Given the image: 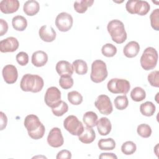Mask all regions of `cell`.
I'll use <instances>...</instances> for the list:
<instances>
[{
	"label": "cell",
	"instance_id": "obj_31",
	"mask_svg": "<svg viewBox=\"0 0 159 159\" xmlns=\"http://www.w3.org/2000/svg\"><path fill=\"white\" fill-rule=\"evenodd\" d=\"M68 100L73 105H79L83 102L82 95L76 91H72L68 93Z\"/></svg>",
	"mask_w": 159,
	"mask_h": 159
},
{
	"label": "cell",
	"instance_id": "obj_9",
	"mask_svg": "<svg viewBox=\"0 0 159 159\" xmlns=\"http://www.w3.org/2000/svg\"><path fill=\"white\" fill-rule=\"evenodd\" d=\"M44 100L48 107L51 108L57 107L61 101L60 91L55 86L48 88L45 94Z\"/></svg>",
	"mask_w": 159,
	"mask_h": 159
},
{
	"label": "cell",
	"instance_id": "obj_13",
	"mask_svg": "<svg viewBox=\"0 0 159 159\" xmlns=\"http://www.w3.org/2000/svg\"><path fill=\"white\" fill-rule=\"evenodd\" d=\"M19 45L17 39L13 37H9L0 42V51L2 53L13 52L17 50Z\"/></svg>",
	"mask_w": 159,
	"mask_h": 159
},
{
	"label": "cell",
	"instance_id": "obj_7",
	"mask_svg": "<svg viewBox=\"0 0 159 159\" xmlns=\"http://www.w3.org/2000/svg\"><path fill=\"white\" fill-rule=\"evenodd\" d=\"M107 87L112 93L126 94L130 88V84L127 80L112 78L108 81Z\"/></svg>",
	"mask_w": 159,
	"mask_h": 159
},
{
	"label": "cell",
	"instance_id": "obj_21",
	"mask_svg": "<svg viewBox=\"0 0 159 159\" xmlns=\"http://www.w3.org/2000/svg\"><path fill=\"white\" fill-rule=\"evenodd\" d=\"M23 10L26 15L33 16L39 12L40 10V5L37 1H27L24 4Z\"/></svg>",
	"mask_w": 159,
	"mask_h": 159
},
{
	"label": "cell",
	"instance_id": "obj_15",
	"mask_svg": "<svg viewBox=\"0 0 159 159\" xmlns=\"http://www.w3.org/2000/svg\"><path fill=\"white\" fill-rule=\"evenodd\" d=\"M55 69L60 76H71L74 71L73 65L65 60L59 61L56 65Z\"/></svg>",
	"mask_w": 159,
	"mask_h": 159
},
{
	"label": "cell",
	"instance_id": "obj_39",
	"mask_svg": "<svg viewBox=\"0 0 159 159\" xmlns=\"http://www.w3.org/2000/svg\"><path fill=\"white\" fill-rule=\"evenodd\" d=\"M16 58L17 62L21 66H25L29 62V55L25 52H19Z\"/></svg>",
	"mask_w": 159,
	"mask_h": 159
},
{
	"label": "cell",
	"instance_id": "obj_5",
	"mask_svg": "<svg viewBox=\"0 0 159 159\" xmlns=\"http://www.w3.org/2000/svg\"><path fill=\"white\" fill-rule=\"evenodd\" d=\"M108 72L106 63L101 60H96L91 65L90 78L92 81L99 83L103 81L107 76Z\"/></svg>",
	"mask_w": 159,
	"mask_h": 159
},
{
	"label": "cell",
	"instance_id": "obj_29",
	"mask_svg": "<svg viewBox=\"0 0 159 159\" xmlns=\"http://www.w3.org/2000/svg\"><path fill=\"white\" fill-rule=\"evenodd\" d=\"M130 97L133 101L140 102L145 98L146 93L143 88L139 86H137L131 91Z\"/></svg>",
	"mask_w": 159,
	"mask_h": 159
},
{
	"label": "cell",
	"instance_id": "obj_25",
	"mask_svg": "<svg viewBox=\"0 0 159 159\" xmlns=\"http://www.w3.org/2000/svg\"><path fill=\"white\" fill-rule=\"evenodd\" d=\"M94 2L93 0H80L76 1L74 2L75 10L80 14L84 13L88 7H91Z\"/></svg>",
	"mask_w": 159,
	"mask_h": 159
},
{
	"label": "cell",
	"instance_id": "obj_4",
	"mask_svg": "<svg viewBox=\"0 0 159 159\" xmlns=\"http://www.w3.org/2000/svg\"><path fill=\"white\" fill-rule=\"evenodd\" d=\"M158 52L155 48L149 47L146 48L140 58V65L145 70L153 69L158 61Z\"/></svg>",
	"mask_w": 159,
	"mask_h": 159
},
{
	"label": "cell",
	"instance_id": "obj_32",
	"mask_svg": "<svg viewBox=\"0 0 159 159\" xmlns=\"http://www.w3.org/2000/svg\"><path fill=\"white\" fill-rule=\"evenodd\" d=\"M137 149V146L132 141H127L124 142L121 147L122 152L126 155H129L133 154Z\"/></svg>",
	"mask_w": 159,
	"mask_h": 159
},
{
	"label": "cell",
	"instance_id": "obj_33",
	"mask_svg": "<svg viewBox=\"0 0 159 159\" xmlns=\"http://www.w3.org/2000/svg\"><path fill=\"white\" fill-rule=\"evenodd\" d=\"M102 55L107 57H112L117 53V48L112 43H107L104 45L101 48Z\"/></svg>",
	"mask_w": 159,
	"mask_h": 159
},
{
	"label": "cell",
	"instance_id": "obj_18",
	"mask_svg": "<svg viewBox=\"0 0 159 159\" xmlns=\"http://www.w3.org/2000/svg\"><path fill=\"white\" fill-rule=\"evenodd\" d=\"M31 61L32 63L35 66L41 67L47 63L48 61V55L42 50L36 51L33 53Z\"/></svg>",
	"mask_w": 159,
	"mask_h": 159
},
{
	"label": "cell",
	"instance_id": "obj_20",
	"mask_svg": "<svg viewBox=\"0 0 159 159\" xmlns=\"http://www.w3.org/2000/svg\"><path fill=\"white\" fill-rule=\"evenodd\" d=\"M140 51V45L135 41H131L127 43L124 47L123 53L128 58H134L137 55Z\"/></svg>",
	"mask_w": 159,
	"mask_h": 159
},
{
	"label": "cell",
	"instance_id": "obj_23",
	"mask_svg": "<svg viewBox=\"0 0 159 159\" xmlns=\"http://www.w3.org/2000/svg\"><path fill=\"white\" fill-rule=\"evenodd\" d=\"M12 25L15 30L17 31H23L27 26V21L24 17L18 15L12 18Z\"/></svg>",
	"mask_w": 159,
	"mask_h": 159
},
{
	"label": "cell",
	"instance_id": "obj_12",
	"mask_svg": "<svg viewBox=\"0 0 159 159\" xmlns=\"http://www.w3.org/2000/svg\"><path fill=\"white\" fill-rule=\"evenodd\" d=\"M47 142L50 146L54 148H58L63 145L64 139L61 131L58 127H53L50 130L47 136Z\"/></svg>",
	"mask_w": 159,
	"mask_h": 159
},
{
	"label": "cell",
	"instance_id": "obj_22",
	"mask_svg": "<svg viewBox=\"0 0 159 159\" xmlns=\"http://www.w3.org/2000/svg\"><path fill=\"white\" fill-rule=\"evenodd\" d=\"M96 138V134L94 130L88 127L84 128V130L81 134L78 136V139L83 143H92Z\"/></svg>",
	"mask_w": 159,
	"mask_h": 159
},
{
	"label": "cell",
	"instance_id": "obj_8",
	"mask_svg": "<svg viewBox=\"0 0 159 159\" xmlns=\"http://www.w3.org/2000/svg\"><path fill=\"white\" fill-rule=\"evenodd\" d=\"M65 129L73 135L79 136L83 132L84 127L77 117L73 115L68 116L63 121Z\"/></svg>",
	"mask_w": 159,
	"mask_h": 159
},
{
	"label": "cell",
	"instance_id": "obj_37",
	"mask_svg": "<svg viewBox=\"0 0 159 159\" xmlns=\"http://www.w3.org/2000/svg\"><path fill=\"white\" fill-rule=\"evenodd\" d=\"M73 79L71 76H61L59 80L60 86L65 89L71 88L73 85Z\"/></svg>",
	"mask_w": 159,
	"mask_h": 159
},
{
	"label": "cell",
	"instance_id": "obj_35",
	"mask_svg": "<svg viewBox=\"0 0 159 159\" xmlns=\"http://www.w3.org/2000/svg\"><path fill=\"white\" fill-rule=\"evenodd\" d=\"M137 132L140 137L143 138H148L152 134V129L148 124H142L138 125Z\"/></svg>",
	"mask_w": 159,
	"mask_h": 159
},
{
	"label": "cell",
	"instance_id": "obj_6",
	"mask_svg": "<svg viewBox=\"0 0 159 159\" xmlns=\"http://www.w3.org/2000/svg\"><path fill=\"white\" fill-rule=\"evenodd\" d=\"M126 10L132 14L145 16L150 11V6L148 2L141 0H129L125 5Z\"/></svg>",
	"mask_w": 159,
	"mask_h": 159
},
{
	"label": "cell",
	"instance_id": "obj_28",
	"mask_svg": "<svg viewBox=\"0 0 159 159\" xmlns=\"http://www.w3.org/2000/svg\"><path fill=\"white\" fill-rule=\"evenodd\" d=\"M98 145L101 150H112L116 148V142L112 138L101 139L98 141Z\"/></svg>",
	"mask_w": 159,
	"mask_h": 159
},
{
	"label": "cell",
	"instance_id": "obj_26",
	"mask_svg": "<svg viewBox=\"0 0 159 159\" xmlns=\"http://www.w3.org/2000/svg\"><path fill=\"white\" fill-rule=\"evenodd\" d=\"M155 106L151 101H147L141 104L140 106V111L142 115L150 117L154 114L155 112Z\"/></svg>",
	"mask_w": 159,
	"mask_h": 159
},
{
	"label": "cell",
	"instance_id": "obj_34",
	"mask_svg": "<svg viewBox=\"0 0 159 159\" xmlns=\"http://www.w3.org/2000/svg\"><path fill=\"white\" fill-rule=\"evenodd\" d=\"M68 110V104L63 101H61L60 104L55 107L52 108V111L53 114L58 117L62 116L64 114H65Z\"/></svg>",
	"mask_w": 159,
	"mask_h": 159
},
{
	"label": "cell",
	"instance_id": "obj_10",
	"mask_svg": "<svg viewBox=\"0 0 159 159\" xmlns=\"http://www.w3.org/2000/svg\"><path fill=\"white\" fill-rule=\"evenodd\" d=\"M73 19L71 14L62 12L58 14L55 19V25L61 32H67L72 27Z\"/></svg>",
	"mask_w": 159,
	"mask_h": 159
},
{
	"label": "cell",
	"instance_id": "obj_14",
	"mask_svg": "<svg viewBox=\"0 0 159 159\" xmlns=\"http://www.w3.org/2000/svg\"><path fill=\"white\" fill-rule=\"evenodd\" d=\"M2 74L5 82L8 84H13L17 80L18 72L14 65H6L2 69Z\"/></svg>",
	"mask_w": 159,
	"mask_h": 159
},
{
	"label": "cell",
	"instance_id": "obj_30",
	"mask_svg": "<svg viewBox=\"0 0 159 159\" xmlns=\"http://www.w3.org/2000/svg\"><path fill=\"white\" fill-rule=\"evenodd\" d=\"M114 103L116 109L118 110H124L128 106L129 101L126 95L118 96L115 98Z\"/></svg>",
	"mask_w": 159,
	"mask_h": 159
},
{
	"label": "cell",
	"instance_id": "obj_40",
	"mask_svg": "<svg viewBox=\"0 0 159 159\" xmlns=\"http://www.w3.org/2000/svg\"><path fill=\"white\" fill-rule=\"evenodd\" d=\"M56 158L57 159H60V158H71V153L69 150H63L60 151L57 155Z\"/></svg>",
	"mask_w": 159,
	"mask_h": 159
},
{
	"label": "cell",
	"instance_id": "obj_36",
	"mask_svg": "<svg viewBox=\"0 0 159 159\" xmlns=\"http://www.w3.org/2000/svg\"><path fill=\"white\" fill-rule=\"evenodd\" d=\"M152 27L155 30H159V9H155L150 16Z\"/></svg>",
	"mask_w": 159,
	"mask_h": 159
},
{
	"label": "cell",
	"instance_id": "obj_27",
	"mask_svg": "<svg viewBox=\"0 0 159 159\" xmlns=\"http://www.w3.org/2000/svg\"><path fill=\"white\" fill-rule=\"evenodd\" d=\"M73 66L74 70L78 75H85L88 72V65L85 61L78 59L73 62Z\"/></svg>",
	"mask_w": 159,
	"mask_h": 159
},
{
	"label": "cell",
	"instance_id": "obj_11",
	"mask_svg": "<svg viewBox=\"0 0 159 159\" xmlns=\"http://www.w3.org/2000/svg\"><path fill=\"white\" fill-rule=\"evenodd\" d=\"M94 105L99 112L104 115H109L113 110L110 98L105 94L99 95L96 99Z\"/></svg>",
	"mask_w": 159,
	"mask_h": 159
},
{
	"label": "cell",
	"instance_id": "obj_38",
	"mask_svg": "<svg viewBox=\"0 0 159 159\" xmlns=\"http://www.w3.org/2000/svg\"><path fill=\"white\" fill-rule=\"evenodd\" d=\"M148 81L151 86L158 88L159 86V71L156 70L148 74Z\"/></svg>",
	"mask_w": 159,
	"mask_h": 159
},
{
	"label": "cell",
	"instance_id": "obj_17",
	"mask_svg": "<svg viewBox=\"0 0 159 159\" xmlns=\"http://www.w3.org/2000/svg\"><path fill=\"white\" fill-rule=\"evenodd\" d=\"M39 34L40 39L46 42H53L56 38V32L53 28L47 25H44L40 28Z\"/></svg>",
	"mask_w": 159,
	"mask_h": 159
},
{
	"label": "cell",
	"instance_id": "obj_19",
	"mask_svg": "<svg viewBox=\"0 0 159 159\" xmlns=\"http://www.w3.org/2000/svg\"><path fill=\"white\" fill-rule=\"evenodd\" d=\"M97 129L101 135H108L112 129V125L109 119L107 117H101L97 122Z\"/></svg>",
	"mask_w": 159,
	"mask_h": 159
},
{
	"label": "cell",
	"instance_id": "obj_2",
	"mask_svg": "<svg viewBox=\"0 0 159 159\" xmlns=\"http://www.w3.org/2000/svg\"><path fill=\"white\" fill-rule=\"evenodd\" d=\"M44 85L43 78L37 75L25 74L20 81V86L25 92L38 93L40 91Z\"/></svg>",
	"mask_w": 159,
	"mask_h": 159
},
{
	"label": "cell",
	"instance_id": "obj_16",
	"mask_svg": "<svg viewBox=\"0 0 159 159\" xmlns=\"http://www.w3.org/2000/svg\"><path fill=\"white\" fill-rule=\"evenodd\" d=\"M19 7L18 0H2L0 2V9L4 14H12L16 12Z\"/></svg>",
	"mask_w": 159,
	"mask_h": 159
},
{
	"label": "cell",
	"instance_id": "obj_1",
	"mask_svg": "<svg viewBox=\"0 0 159 159\" xmlns=\"http://www.w3.org/2000/svg\"><path fill=\"white\" fill-rule=\"evenodd\" d=\"M24 126L28 134L32 139L38 140L42 138L45 134V128L35 114H29L24 119Z\"/></svg>",
	"mask_w": 159,
	"mask_h": 159
},
{
	"label": "cell",
	"instance_id": "obj_43",
	"mask_svg": "<svg viewBox=\"0 0 159 159\" xmlns=\"http://www.w3.org/2000/svg\"><path fill=\"white\" fill-rule=\"evenodd\" d=\"M99 158H115L117 159V157L113 153H102L99 157Z\"/></svg>",
	"mask_w": 159,
	"mask_h": 159
},
{
	"label": "cell",
	"instance_id": "obj_42",
	"mask_svg": "<svg viewBox=\"0 0 159 159\" xmlns=\"http://www.w3.org/2000/svg\"><path fill=\"white\" fill-rule=\"evenodd\" d=\"M0 115H1V130H2L7 125V118L6 116L4 114V113L2 112H0Z\"/></svg>",
	"mask_w": 159,
	"mask_h": 159
},
{
	"label": "cell",
	"instance_id": "obj_41",
	"mask_svg": "<svg viewBox=\"0 0 159 159\" xmlns=\"http://www.w3.org/2000/svg\"><path fill=\"white\" fill-rule=\"evenodd\" d=\"M8 30V24L6 20L2 19H0V35H4Z\"/></svg>",
	"mask_w": 159,
	"mask_h": 159
},
{
	"label": "cell",
	"instance_id": "obj_3",
	"mask_svg": "<svg viewBox=\"0 0 159 159\" xmlns=\"http://www.w3.org/2000/svg\"><path fill=\"white\" fill-rule=\"evenodd\" d=\"M107 29L114 42L120 44L126 40L127 33L122 21L118 19L111 20L107 24Z\"/></svg>",
	"mask_w": 159,
	"mask_h": 159
},
{
	"label": "cell",
	"instance_id": "obj_24",
	"mask_svg": "<svg viewBox=\"0 0 159 159\" xmlns=\"http://www.w3.org/2000/svg\"><path fill=\"white\" fill-rule=\"evenodd\" d=\"M83 120L86 127L93 128L97 124L98 116L94 112L88 111L83 115Z\"/></svg>",
	"mask_w": 159,
	"mask_h": 159
}]
</instances>
